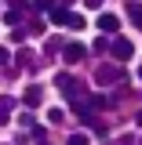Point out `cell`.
Wrapping results in <instances>:
<instances>
[{
	"label": "cell",
	"instance_id": "obj_1",
	"mask_svg": "<svg viewBox=\"0 0 142 145\" xmlns=\"http://www.w3.org/2000/svg\"><path fill=\"white\" fill-rule=\"evenodd\" d=\"M55 84H58V91H62V94H66V98H69L73 105H77V102H80V84H77V80H73V76H66V72H58V80H55Z\"/></svg>",
	"mask_w": 142,
	"mask_h": 145
},
{
	"label": "cell",
	"instance_id": "obj_2",
	"mask_svg": "<svg viewBox=\"0 0 142 145\" xmlns=\"http://www.w3.org/2000/svg\"><path fill=\"white\" fill-rule=\"evenodd\" d=\"M124 76L127 72L120 69V65H98V69H95V80H98V84H120Z\"/></svg>",
	"mask_w": 142,
	"mask_h": 145
},
{
	"label": "cell",
	"instance_id": "obj_3",
	"mask_svg": "<svg viewBox=\"0 0 142 145\" xmlns=\"http://www.w3.org/2000/svg\"><path fill=\"white\" fill-rule=\"evenodd\" d=\"M109 51H113V58H117V65H120V62H127V58L135 54V44H131V40H124V36H117Z\"/></svg>",
	"mask_w": 142,
	"mask_h": 145
},
{
	"label": "cell",
	"instance_id": "obj_4",
	"mask_svg": "<svg viewBox=\"0 0 142 145\" xmlns=\"http://www.w3.org/2000/svg\"><path fill=\"white\" fill-rule=\"evenodd\" d=\"M84 54H88V47H84V44H77V40H69V44H66V51H62V58H66V62H80Z\"/></svg>",
	"mask_w": 142,
	"mask_h": 145
},
{
	"label": "cell",
	"instance_id": "obj_5",
	"mask_svg": "<svg viewBox=\"0 0 142 145\" xmlns=\"http://www.w3.org/2000/svg\"><path fill=\"white\" fill-rule=\"evenodd\" d=\"M98 29H102V33H117V29H120V18L117 15H98Z\"/></svg>",
	"mask_w": 142,
	"mask_h": 145
},
{
	"label": "cell",
	"instance_id": "obj_6",
	"mask_svg": "<svg viewBox=\"0 0 142 145\" xmlns=\"http://www.w3.org/2000/svg\"><path fill=\"white\" fill-rule=\"evenodd\" d=\"M55 22V25H69V18H73V11H66V7H51V15H48Z\"/></svg>",
	"mask_w": 142,
	"mask_h": 145
},
{
	"label": "cell",
	"instance_id": "obj_7",
	"mask_svg": "<svg viewBox=\"0 0 142 145\" xmlns=\"http://www.w3.org/2000/svg\"><path fill=\"white\" fill-rule=\"evenodd\" d=\"M22 102H26L29 109H36L40 105V87H26V98H22Z\"/></svg>",
	"mask_w": 142,
	"mask_h": 145
},
{
	"label": "cell",
	"instance_id": "obj_8",
	"mask_svg": "<svg viewBox=\"0 0 142 145\" xmlns=\"http://www.w3.org/2000/svg\"><path fill=\"white\" fill-rule=\"evenodd\" d=\"M127 15L135 18V25L142 29V4H135V0H131V4H127Z\"/></svg>",
	"mask_w": 142,
	"mask_h": 145
},
{
	"label": "cell",
	"instance_id": "obj_9",
	"mask_svg": "<svg viewBox=\"0 0 142 145\" xmlns=\"http://www.w3.org/2000/svg\"><path fill=\"white\" fill-rule=\"evenodd\" d=\"M106 105H113V102H106L102 94H91L88 98V109H106Z\"/></svg>",
	"mask_w": 142,
	"mask_h": 145
},
{
	"label": "cell",
	"instance_id": "obj_10",
	"mask_svg": "<svg viewBox=\"0 0 142 145\" xmlns=\"http://www.w3.org/2000/svg\"><path fill=\"white\" fill-rule=\"evenodd\" d=\"M26 29H29V33H33V36H40V33H44V22H40V18H33V22H29Z\"/></svg>",
	"mask_w": 142,
	"mask_h": 145
},
{
	"label": "cell",
	"instance_id": "obj_11",
	"mask_svg": "<svg viewBox=\"0 0 142 145\" xmlns=\"http://www.w3.org/2000/svg\"><path fill=\"white\" fill-rule=\"evenodd\" d=\"M18 18H22L18 11H7V15H4V25H18Z\"/></svg>",
	"mask_w": 142,
	"mask_h": 145
},
{
	"label": "cell",
	"instance_id": "obj_12",
	"mask_svg": "<svg viewBox=\"0 0 142 145\" xmlns=\"http://www.w3.org/2000/svg\"><path fill=\"white\" fill-rule=\"evenodd\" d=\"M91 47H95V51H106V47H113V44H109L106 36H98V40H95V44H91Z\"/></svg>",
	"mask_w": 142,
	"mask_h": 145
},
{
	"label": "cell",
	"instance_id": "obj_13",
	"mask_svg": "<svg viewBox=\"0 0 142 145\" xmlns=\"http://www.w3.org/2000/svg\"><path fill=\"white\" fill-rule=\"evenodd\" d=\"M69 145H88V138L84 134H69Z\"/></svg>",
	"mask_w": 142,
	"mask_h": 145
},
{
	"label": "cell",
	"instance_id": "obj_14",
	"mask_svg": "<svg viewBox=\"0 0 142 145\" xmlns=\"http://www.w3.org/2000/svg\"><path fill=\"white\" fill-rule=\"evenodd\" d=\"M84 4H88V7H98V4H102V0H84Z\"/></svg>",
	"mask_w": 142,
	"mask_h": 145
},
{
	"label": "cell",
	"instance_id": "obj_15",
	"mask_svg": "<svg viewBox=\"0 0 142 145\" xmlns=\"http://www.w3.org/2000/svg\"><path fill=\"white\" fill-rule=\"evenodd\" d=\"M135 123H139V127H142V112H139V116H135Z\"/></svg>",
	"mask_w": 142,
	"mask_h": 145
},
{
	"label": "cell",
	"instance_id": "obj_16",
	"mask_svg": "<svg viewBox=\"0 0 142 145\" xmlns=\"http://www.w3.org/2000/svg\"><path fill=\"white\" fill-rule=\"evenodd\" d=\"M139 80H142V69H139Z\"/></svg>",
	"mask_w": 142,
	"mask_h": 145
}]
</instances>
